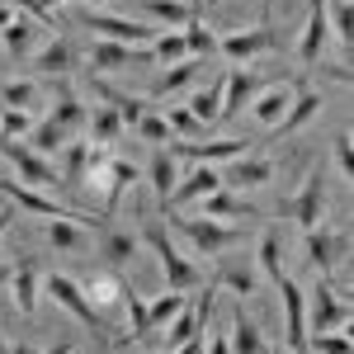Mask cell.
I'll return each instance as SVG.
<instances>
[{
  "instance_id": "6da1fadb",
  "label": "cell",
  "mask_w": 354,
  "mask_h": 354,
  "mask_svg": "<svg viewBox=\"0 0 354 354\" xmlns=\"http://www.w3.org/2000/svg\"><path fill=\"white\" fill-rule=\"evenodd\" d=\"M0 189L10 194V203H15V208L38 213V218H71V222H81V227H100V222H104V218H95V213H81V208H71V203L53 198V194L33 189V185H24V180H0Z\"/></svg>"
},
{
  "instance_id": "7a4b0ae2",
  "label": "cell",
  "mask_w": 354,
  "mask_h": 354,
  "mask_svg": "<svg viewBox=\"0 0 354 354\" xmlns=\"http://www.w3.org/2000/svg\"><path fill=\"white\" fill-rule=\"evenodd\" d=\"M0 156L15 165V180H24L33 189H53V194L66 189V185H62V170H53V165L43 161L28 142H19V137H0Z\"/></svg>"
},
{
  "instance_id": "3957f363",
  "label": "cell",
  "mask_w": 354,
  "mask_h": 354,
  "mask_svg": "<svg viewBox=\"0 0 354 354\" xmlns=\"http://www.w3.org/2000/svg\"><path fill=\"white\" fill-rule=\"evenodd\" d=\"M90 180L104 189V218H113V208L123 203V189L137 180V165L123 161V156H113V151H90Z\"/></svg>"
},
{
  "instance_id": "277c9868",
  "label": "cell",
  "mask_w": 354,
  "mask_h": 354,
  "mask_svg": "<svg viewBox=\"0 0 354 354\" xmlns=\"http://www.w3.org/2000/svg\"><path fill=\"white\" fill-rule=\"evenodd\" d=\"M142 241H147L151 250H156V255H161V270H165V283H170V288L189 293V288H198V283H203L198 265H189V260H185L175 245H170V232H165L161 222H156V227H147V232H142Z\"/></svg>"
},
{
  "instance_id": "5b68a950",
  "label": "cell",
  "mask_w": 354,
  "mask_h": 354,
  "mask_svg": "<svg viewBox=\"0 0 354 354\" xmlns=\"http://www.w3.org/2000/svg\"><path fill=\"white\" fill-rule=\"evenodd\" d=\"M48 293H53L57 307H66V312H71V317H76L85 330H104V322H100V307L85 298V288L71 279V274H53V279H48ZM104 335H109V345H123V335H113V330H104Z\"/></svg>"
},
{
  "instance_id": "8992f818",
  "label": "cell",
  "mask_w": 354,
  "mask_h": 354,
  "mask_svg": "<svg viewBox=\"0 0 354 354\" xmlns=\"http://www.w3.org/2000/svg\"><path fill=\"white\" fill-rule=\"evenodd\" d=\"M322 203H326V161L312 165V175L298 189V198L283 203V222H298L302 232H312V227H322Z\"/></svg>"
},
{
  "instance_id": "52a82bcc",
  "label": "cell",
  "mask_w": 354,
  "mask_h": 354,
  "mask_svg": "<svg viewBox=\"0 0 354 354\" xmlns=\"http://www.w3.org/2000/svg\"><path fill=\"white\" fill-rule=\"evenodd\" d=\"M165 151L180 161V156H189L198 165H213V161H236L241 151H250V142L241 137H213V142H189V137H170L165 142Z\"/></svg>"
},
{
  "instance_id": "ba28073f",
  "label": "cell",
  "mask_w": 354,
  "mask_h": 354,
  "mask_svg": "<svg viewBox=\"0 0 354 354\" xmlns=\"http://www.w3.org/2000/svg\"><path fill=\"white\" fill-rule=\"evenodd\" d=\"M170 227H180V232H185L198 250H208V255H218V250L241 241V227H227V222H213V218H170Z\"/></svg>"
},
{
  "instance_id": "9c48e42d",
  "label": "cell",
  "mask_w": 354,
  "mask_h": 354,
  "mask_svg": "<svg viewBox=\"0 0 354 354\" xmlns=\"http://www.w3.org/2000/svg\"><path fill=\"white\" fill-rule=\"evenodd\" d=\"M279 298H283V326H288V350L302 354L307 350V298H302V288L283 274L279 279Z\"/></svg>"
},
{
  "instance_id": "30bf717a",
  "label": "cell",
  "mask_w": 354,
  "mask_h": 354,
  "mask_svg": "<svg viewBox=\"0 0 354 354\" xmlns=\"http://www.w3.org/2000/svg\"><path fill=\"white\" fill-rule=\"evenodd\" d=\"M293 109H283V118L274 123V137H288V133H298L302 123H312L317 113H322V104H326V95L322 90H312V85L302 81V76H293Z\"/></svg>"
},
{
  "instance_id": "8fae6325",
  "label": "cell",
  "mask_w": 354,
  "mask_h": 354,
  "mask_svg": "<svg viewBox=\"0 0 354 354\" xmlns=\"http://www.w3.org/2000/svg\"><path fill=\"white\" fill-rule=\"evenodd\" d=\"M274 48H279V33H274L270 24H255V28L222 33V38H218V53H222V57H236V62H245V57H260V53H274Z\"/></svg>"
},
{
  "instance_id": "7c38bea8",
  "label": "cell",
  "mask_w": 354,
  "mask_h": 354,
  "mask_svg": "<svg viewBox=\"0 0 354 354\" xmlns=\"http://www.w3.org/2000/svg\"><path fill=\"white\" fill-rule=\"evenodd\" d=\"M302 245H307V260H312L322 274H330L335 265H340L350 236H345V232H330V227H312V232H302Z\"/></svg>"
},
{
  "instance_id": "4fadbf2b",
  "label": "cell",
  "mask_w": 354,
  "mask_h": 354,
  "mask_svg": "<svg viewBox=\"0 0 354 354\" xmlns=\"http://www.w3.org/2000/svg\"><path fill=\"white\" fill-rule=\"evenodd\" d=\"M326 0H307V24H302V43H298V62L317 66L326 57Z\"/></svg>"
},
{
  "instance_id": "5bb4252c",
  "label": "cell",
  "mask_w": 354,
  "mask_h": 354,
  "mask_svg": "<svg viewBox=\"0 0 354 354\" xmlns=\"http://www.w3.org/2000/svg\"><path fill=\"white\" fill-rule=\"evenodd\" d=\"M85 24L95 28L100 38H113V43H128V48H142V43H151L156 38V28L151 24H142V19H123V15H90Z\"/></svg>"
},
{
  "instance_id": "9a60e30c",
  "label": "cell",
  "mask_w": 354,
  "mask_h": 354,
  "mask_svg": "<svg viewBox=\"0 0 354 354\" xmlns=\"http://www.w3.org/2000/svg\"><path fill=\"white\" fill-rule=\"evenodd\" d=\"M345 322H350L345 298H335L330 283L322 279V288H317V298H312V312H307V330H345Z\"/></svg>"
},
{
  "instance_id": "2e32d148",
  "label": "cell",
  "mask_w": 354,
  "mask_h": 354,
  "mask_svg": "<svg viewBox=\"0 0 354 354\" xmlns=\"http://www.w3.org/2000/svg\"><path fill=\"white\" fill-rule=\"evenodd\" d=\"M279 161L274 156H236L232 170H227V185L232 189H260V185H270Z\"/></svg>"
},
{
  "instance_id": "e0dca14e",
  "label": "cell",
  "mask_w": 354,
  "mask_h": 354,
  "mask_svg": "<svg viewBox=\"0 0 354 354\" xmlns=\"http://www.w3.org/2000/svg\"><path fill=\"white\" fill-rule=\"evenodd\" d=\"M260 85H265V76H255V71H232V76H222V113L218 118H236Z\"/></svg>"
},
{
  "instance_id": "ac0fdd59",
  "label": "cell",
  "mask_w": 354,
  "mask_h": 354,
  "mask_svg": "<svg viewBox=\"0 0 354 354\" xmlns=\"http://www.w3.org/2000/svg\"><path fill=\"white\" fill-rule=\"evenodd\" d=\"M95 232H100V255H104V265H113V270L133 265V255H137V236H128L123 227H113L109 218L100 222Z\"/></svg>"
},
{
  "instance_id": "d6986e66",
  "label": "cell",
  "mask_w": 354,
  "mask_h": 354,
  "mask_svg": "<svg viewBox=\"0 0 354 354\" xmlns=\"http://www.w3.org/2000/svg\"><path fill=\"white\" fill-rule=\"evenodd\" d=\"M151 53H142V48H128V43H113V38H100L95 43V53H90V66L95 71H118V66H137V62H147Z\"/></svg>"
},
{
  "instance_id": "ffe728a7",
  "label": "cell",
  "mask_w": 354,
  "mask_h": 354,
  "mask_svg": "<svg viewBox=\"0 0 354 354\" xmlns=\"http://www.w3.org/2000/svg\"><path fill=\"white\" fill-rule=\"evenodd\" d=\"M227 350H232V354H270L265 330L250 322V312H245V307H236V322H232V340H227Z\"/></svg>"
},
{
  "instance_id": "44dd1931",
  "label": "cell",
  "mask_w": 354,
  "mask_h": 354,
  "mask_svg": "<svg viewBox=\"0 0 354 354\" xmlns=\"http://www.w3.org/2000/svg\"><path fill=\"white\" fill-rule=\"evenodd\" d=\"M10 283H15V307H19L24 317H33V302H38V260H33V255H19Z\"/></svg>"
},
{
  "instance_id": "7402d4cb",
  "label": "cell",
  "mask_w": 354,
  "mask_h": 354,
  "mask_svg": "<svg viewBox=\"0 0 354 354\" xmlns=\"http://www.w3.org/2000/svg\"><path fill=\"white\" fill-rule=\"evenodd\" d=\"M213 189H222V175L213 165H194L189 175L180 180V189H170V198L175 203H194V198H208Z\"/></svg>"
},
{
  "instance_id": "603a6c76",
  "label": "cell",
  "mask_w": 354,
  "mask_h": 354,
  "mask_svg": "<svg viewBox=\"0 0 354 354\" xmlns=\"http://www.w3.org/2000/svg\"><path fill=\"white\" fill-rule=\"evenodd\" d=\"M198 71H203V57H180V62H170V66H165V76H156V81H151V95H161V100H165V95L185 90Z\"/></svg>"
},
{
  "instance_id": "cb8c5ba5",
  "label": "cell",
  "mask_w": 354,
  "mask_h": 354,
  "mask_svg": "<svg viewBox=\"0 0 354 354\" xmlns=\"http://www.w3.org/2000/svg\"><path fill=\"white\" fill-rule=\"evenodd\" d=\"M213 279H218V288H232L241 302H250V298H255V288H260V274L245 270L241 260H222V270L213 274Z\"/></svg>"
},
{
  "instance_id": "d4e9b609",
  "label": "cell",
  "mask_w": 354,
  "mask_h": 354,
  "mask_svg": "<svg viewBox=\"0 0 354 354\" xmlns=\"http://www.w3.org/2000/svg\"><path fill=\"white\" fill-rule=\"evenodd\" d=\"M71 62H76V48H71L66 38H53V43L38 53L33 71H38V76H66V71H71Z\"/></svg>"
},
{
  "instance_id": "484cf974",
  "label": "cell",
  "mask_w": 354,
  "mask_h": 354,
  "mask_svg": "<svg viewBox=\"0 0 354 354\" xmlns=\"http://www.w3.org/2000/svg\"><path fill=\"white\" fill-rule=\"evenodd\" d=\"M203 218H213V222H232V218H255V208L250 203H241L236 194H227V189H213L208 198H203Z\"/></svg>"
},
{
  "instance_id": "4316f807",
  "label": "cell",
  "mask_w": 354,
  "mask_h": 354,
  "mask_svg": "<svg viewBox=\"0 0 354 354\" xmlns=\"http://www.w3.org/2000/svg\"><path fill=\"white\" fill-rule=\"evenodd\" d=\"M53 118L62 123V128H71V133H76V128L85 123L81 100H76V90H71L66 81H57V104H53Z\"/></svg>"
},
{
  "instance_id": "83f0119b",
  "label": "cell",
  "mask_w": 354,
  "mask_h": 354,
  "mask_svg": "<svg viewBox=\"0 0 354 354\" xmlns=\"http://www.w3.org/2000/svg\"><path fill=\"white\" fill-rule=\"evenodd\" d=\"M151 185H156V198H161V208H170V189H175V156L156 147V156H151Z\"/></svg>"
},
{
  "instance_id": "f1b7e54d",
  "label": "cell",
  "mask_w": 354,
  "mask_h": 354,
  "mask_svg": "<svg viewBox=\"0 0 354 354\" xmlns=\"http://www.w3.org/2000/svg\"><path fill=\"white\" fill-rule=\"evenodd\" d=\"M189 113H194V118H198V123H203V128H213V123H218V113H222V81L203 85V90L194 95Z\"/></svg>"
},
{
  "instance_id": "f546056e",
  "label": "cell",
  "mask_w": 354,
  "mask_h": 354,
  "mask_svg": "<svg viewBox=\"0 0 354 354\" xmlns=\"http://www.w3.org/2000/svg\"><path fill=\"white\" fill-rule=\"evenodd\" d=\"M0 43H5V53H10V57H28V53H33V24L15 15L10 24L0 28Z\"/></svg>"
},
{
  "instance_id": "4dcf8cb0",
  "label": "cell",
  "mask_w": 354,
  "mask_h": 354,
  "mask_svg": "<svg viewBox=\"0 0 354 354\" xmlns=\"http://www.w3.org/2000/svg\"><path fill=\"white\" fill-rule=\"evenodd\" d=\"M137 5H142V15L165 19L170 28H185V24H189V5H185V0H137Z\"/></svg>"
},
{
  "instance_id": "1f68e13d",
  "label": "cell",
  "mask_w": 354,
  "mask_h": 354,
  "mask_svg": "<svg viewBox=\"0 0 354 354\" xmlns=\"http://www.w3.org/2000/svg\"><path fill=\"white\" fill-rule=\"evenodd\" d=\"M66 142H71V128H62L53 113H48V123H38V128H33V151H38V156H48V151H62Z\"/></svg>"
},
{
  "instance_id": "d6a6232c",
  "label": "cell",
  "mask_w": 354,
  "mask_h": 354,
  "mask_svg": "<svg viewBox=\"0 0 354 354\" xmlns=\"http://www.w3.org/2000/svg\"><path fill=\"white\" fill-rule=\"evenodd\" d=\"M90 133H95V142H100V147H113V142H118V133H123V118H118V109L100 104V109L90 113Z\"/></svg>"
},
{
  "instance_id": "836d02e7",
  "label": "cell",
  "mask_w": 354,
  "mask_h": 354,
  "mask_svg": "<svg viewBox=\"0 0 354 354\" xmlns=\"http://www.w3.org/2000/svg\"><path fill=\"white\" fill-rule=\"evenodd\" d=\"M255 265H260V274L265 279H283V250H279V232H265L260 236V255H255Z\"/></svg>"
},
{
  "instance_id": "e575fe53",
  "label": "cell",
  "mask_w": 354,
  "mask_h": 354,
  "mask_svg": "<svg viewBox=\"0 0 354 354\" xmlns=\"http://www.w3.org/2000/svg\"><path fill=\"white\" fill-rule=\"evenodd\" d=\"M62 151H66V165H62V185H66V189H76V185L85 180V165H90V147H85V142H66Z\"/></svg>"
},
{
  "instance_id": "d590c367",
  "label": "cell",
  "mask_w": 354,
  "mask_h": 354,
  "mask_svg": "<svg viewBox=\"0 0 354 354\" xmlns=\"http://www.w3.org/2000/svg\"><path fill=\"white\" fill-rule=\"evenodd\" d=\"M48 241L57 250H81L85 232H81V222H71V218H48Z\"/></svg>"
},
{
  "instance_id": "8d00e7d4",
  "label": "cell",
  "mask_w": 354,
  "mask_h": 354,
  "mask_svg": "<svg viewBox=\"0 0 354 354\" xmlns=\"http://www.w3.org/2000/svg\"><path fill=\"white\" fill-rule=\"evenodd\" d=\"M147 53L156 57V62H165V66H170V62L189 57V48H185V33H180V28H170V33H156V38L147 43Z\"/></svg>"
},
{
  "instance_id": "74e56055",
  "label": "cell",
  "mask_w": 354,
  "mask_h": 354,
  "mask_svg": "<svg viewBox=\"0 0 354 354\" xmlns=\"http://www.w3.org/2000/svg\"><path fill=\"white\" fill-rule=\"evenodd\" d=\"M180 307H185V293H180V288H165L161 298H151V302H147V330H151V326H165Z\"/></svg>"
},
{
  "instance_id": "f35d334b",
  "label": "cell",
  "mask_w": 354,
  "mask_h": 354,
  "mask_svg": "<svg viewBox=\"0 0 354 354\" xmlns=\"http://www.w3.org/2000/svg\"><path fill=\"white\" fill-rule=\"evenodd\" d=\"M33 104H38V81L0 85V109H33Z\"/></svg>"
},
{
  "instance_id": "ab89813d",
  "label": "cell",
  "mask_w": 354,
  "mask_h": 354,
  "mask_svg": "<svg viewBox=\"0 0 354 354\" xmlns=\"http://www.w3.org/2000/svg\"><path fill=\"white\" fill-rule=\"evenodd\" d=\"M283 109H288V90H270V95H260V100H255V104H250V118H255V123H279V118H283Z\"/></svg>"
},
{
  "instance_id": "60d3db41",
  "label": "cell",
  "mask_w": 354,
  "mask_h": 354,
  "mask_svg": "<svg viewBox=\"0 0 354 354\" xmlns=\"http://www.w3.org/2000/svg\"><path fill=\"white\" fill-rule=\"evenodd\" d=\"M133 128H137V137H142V142H151V147H165V142L175 137V133H170V123H165V113H156V109H147Z\"/></svg>"
},
{
  "instance_id": "b9f144b4",
  "label": "cell",
  "mask_w": 354,
  "mask_h": 354,
  "mask_svg": "<svg viewBox=\"0 0 354 354\" xmlns=\"http://www.w3.org/2000/svg\"><path fill=\"white\" fill-rule=\"evenodd\" d=\"M33 133V109H0V137Z\"/></svg>"
},
{
  "instance_id": "7bdbcfd3",
  "label": "cell",
  "mask_w": 354,
  "mask_h": 354,
  "mask_svg": "<svg viewBox=\"0 0 354 354\" xmlns=\"http://www.w3.org/2000/svg\"><path fill=\"white\" fill-rule=\"evenodd\" d=\"M85 298H90V302H100V307H109L113 298H123V283H118L113 274H100V279H90Z\"/></svg>"
},
{
  "instance_id": "ee69618b",
  "label": "cell",
  "mask_w": 354,
  "mask_h": 354,
  "mask_svg": "<svg viewBox=\"0 0 354 354\" xmlns=\"http://www.w3.org/2000/svg\"><path fill=\"white\" fill-rule=\"evenodd\" d=\"M307 345H317V354H354V340L345 330H317V340Z\"/></svg>"
},
{
  "instance_id": "f6af8a7d",
  "label": "cell",
  "mask_w": 354,
  "mask_h": 354,
  "mask_svg": "<svg viewBox=\"0 0 354 354\" xmlns=\"http://www.w3.org/2000/svg\"><path fill=\"white\" fill-rule=\"evenodd\" d=\"M165 123H170V133H175V137H198V133H203V123H198L189 109H165Z\"/></svg>"
},
{
  "instance_id": "bcb514c9",
  "label": "cell",
  "mask_w": 354,
  "mask_h": 354,
  "mask_svg": "<svg viewBox=\"0 0 354 354\" xmlns=\"http://www.w3.org/2000/svg\"><path fill=\"white\" fill-rule=\"evenodd\" d=\"M123 302H128V317H133V335L142 340V335H147V302L137 298L133 288H123Z\"/></svg>"
},
{
  "instance_id": "7dc6e473",
  "label": "cell",
  "mask_w": 354,
  "mask_h": 354,
  "mask_svg": "<svg viewBox=\"0 0 354 354\" xmlns=\"http://www.w3.org/2000/svg\"><path fill=\"white\" fill-rule=\"evenodd\" d=\"M335 165H340V175H345V180L354 175V142H350V133L335 137Z\"/></svg>"
},
{
  "instance_id": "c3c4849f",
  "label": "cell",
  "mask_w": 354,
  "mask_h": 354,
  "mask_svg": "<svg viewBox=\"0 0 354 354\" xmlns=\"http://www.w3.org/2000/svg\"><path fill=\"white\" fill-rule=\"evenodd\" d=\"M19 5H24V10H28V15H33V19H43V24H48V28L57 24V19H53V10H48L43 0H19Z\"/></svg>"
},
{
  "instance_id": "681fc988",
  "label": "cell",
  "mask_w": 354,
  "mask_h": 354,
  "mask_svg": "<svg viewBox=\"0 0 354 354\" xmlns=\"http://www.w3.org/2000/svg\"><path fill=\"white\" fill-rule=\"evenodd\" d=\"M203 350H208V354H232V350H227V340H222V335H213V345H203Z\"/></svg>"
},
{
  "instance_id": "f907efd6",
  "label": "cell",
  "mask_w": 354,
  "mask_h": 354,
  "mask_svg": "<svg viewBox=\"0 0 354 354\" xmlns=\"http://www.w3.org/2000/svg\"><path fill=\"white\" fill-rule=\"evenodd\" d=\"M43 354H71V340H57V345H48Z\"/></svg>"
},
{
  "instance_id": "816d5d0a",
  "label": "cell",
  "mask_w": 354,
  "mask_h": 354,
  "mask_svg": "<svg viewBox=\"0 0 354 354\" xmlns=\"http://www.w3.org/2000/svg\"><path fill=\"white\" fill-rule=\"evenodd\" d=\"M10 19H15V5H0V28L10 24Z\"/></svg>"
},
{
  "instance_id": "f5cc1de1",
  "label": "cell",
  "mask_w": 354,
  "mask_h": 354,
  "mask_svg": "<svg viewBox=\"0 0 354 354\" xmlns=\"http://www.w3.org/2000/svg\"><path fill=\"white\" fill-rule=\"evenodd\" d=\"M10 218H15V208H5V213H0V236H5V227H10Z\"/></svg>"
},
{
  "instance_id": "db71d44e",
  "label": "cell",
  "mask_w": 354,
  "mask_h": 354,
  "mask_svg": "<svg viewBox=\"0 0 354 354\" xmlns=\"http://www.w3.org/2000/svg\"><path fill=\"white\" fill-rule=\"evenodd\" d=\"M208 5H213V10H218V5H222V0H203V10H208Z\"/></svg>"
},
{
  "instance_id": "11a10c76",
  "label": "cell",
  "mask_w": 354,
  "mask_h": 354,
  "mask_svg": "<svg viewBox=\"0 0 354 354\" xmlns=\"http://www.w3.org/2000/svg\"><path fill=\"white\" fill-rule=\"evenodd\" d=\"M151 354H170V350H151Z\"/></svg>"
},
{
  "instance_id": "9f6ffc18",
  "label": "cell",
  "mask_w": 354,
  "mask_h": 354,
  "mask_svg": "<svg viewBox=\"0 0 354 354\" xmlns=\"http://www.w3.org/2000/svg\"><path fill=\"white\" fill-rule=\"evenodd\" d=\"M270 5H274V0H265V10H270Z\"/></svg>"
},
{
  "instance_id": "6f0895ef",
  "label": "cell",
  "mask_w": 354,
  "mask_h": 354,
  "mask_svg": "<svg viewBox=\"0 0 354 354\" xmlns=\"http://www.w3.org/2000/svg\"><path fill=\"white\" fill-rule=\"evenodd\" d=\"M279 354H293V350H279Z\"/></svg>"
},
{
  "instance_id": "680465c9",
  "label": "cell",
  "mask_w": 354,
  "mask_h": 354,
  "mask_svg": "<svg viewBox=\"0 0 354 354\" xmlns=\"http://www.w3.org/2000/svg\"><path fill=\"white\" fill-rule=\"evenodd\" d=\"M100 5H104V0H100Z\"/></svg>"
}]
</instances>
